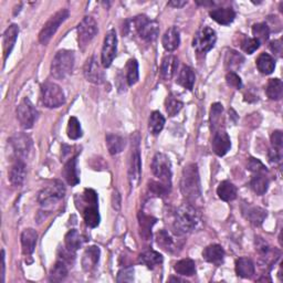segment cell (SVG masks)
Listing matches in <instances>:
<instances>
[{"instance_id": "6da1fadb", "label": "cell", "mask_w": 283, "mask_h": 283, "mask_svg": "<svg viewBox=\"0 0 283 283\" xmlns=\"http://www.w3.org/2000/svg\"><path fill=\"white\" fill-rule=\"evenodd\" d=\"M181 190L184 197L190 204L196 203L202 196L201 178H199L198 167L196 164H188L183 169Z\"/></svg>"}, {"instance_id": "7a4b0ae2", "label": "cell", "mask_w": 283, "mask_h": 283, "mask_svg": "<svg viewBox=\"0 0 283 283\" xmlns=\"http://www.w3.org/2000/svg\"><path fill=\"white\" fill-rule=\"evenodd\" d=\"M201 223V215L190 203L183 204L175 212L174 228L178 234H189Z\"/></svg>"}, {"instance_id": "3957f363", "label": "cell", "mask_w": 283, "mask_h": 283, "mask_svg": "<svg viewBox=\"0 0 283 283\" xmlns=\"http://www.w3.org/2000/svg\"><path fill=\"white\" fill-rule=\"evenodd\" d=\"M81 199L80 207L82 208L83 219L89 227L95 228L100 224V214L98 207V194L93 189H84Z\"/></svg>"}, {"instance_id": "277c9868", "label": "cell", "mask_w": 283, "mask_h": 283, "mask_svg": "<svg viewBox=\"0 0 283 283\" xmlns=\"http://www.w3.org/2000/svg\"><path fill=\"white\" fill-rule=\"evenodd\" d=\"M74 52L70 50H60L54 55L51 63V74L54 79L63 80L69 76L73 71L74 67Z\"/></svg>"}, {"instance_id": "5b68a950", "label": "cell", "mask_w": 283, "mask_h": 283, "mask_svg": "<svg viewBox=\"0 0 283 283\" xmlns=\"http://www.w3.org/2000/svg\"><path fill=\"white\" fill-rule=\"evenodd\" d=\"M41 101L44 106L56 108L66 103V96L62 89L53 82H46L41 86Z\"/></svg>"}, {"instance_id": "8992f818", "label": "cell", "mask_w": 283, "mask_h": 283, "mask_svg": "<svg viewBox=\"0 0 283 283\" xmlns=\"http://www.w3.org/2000/svg\"><path fill=\"white\" fill-rule=\"evenodd\" d=\"M69 18V10L61 9L56 11L55 14L51 17L49 20L43 25L39 34V41L42 44H48L49 41L52 39V37L55 35L56 30L59 29L61 23L67 20Z\"/></svg>"}, {"instance_id": "52a82bcc", "label": "cell", "mask_w": 283, "mask_h": 283, "mask_svg": "<svg viewBox=\"0 0 283 283\" xmlns=\"http://www.w3.org/2000/svg\"><path fill=\"white\" fill-rule=\"evenodd\" d=\"M133 24L138 36L143 40L152 42L157 39L159 25L156 21L151 20L146 16H137L133 19Z\"/></svg>"}, {"instance_id": "ba28073f", "label": "cell", "mask_w": 283, "mask_h": 283, "mask_svg": "<svg viewBox=\"0 0 283 283\" xmlns=\"http://www.w3.org/2000/svg\"><path fill=\"white\" fill-rule=\"evenodd\" d=\"M152 172L154 176L159 178L164 184H172V163L163 153H157L152 160Z\"/></svg>"}, {"instance_id": "9c48e42d", "label": "cell", "mask_w": 283, "mask_h": 283, "mask_svg": "<svg viewBox=\"0 0 283 283\" xmlns=\"http://www.w3.org/2000/svg\"><path fill=\"white\" fill-rule=\"evenodd\" d=\"M142 173V159L139 152V136L138 134H135L132 143V154L130 160V168H128V178L132 187H135L140 179Z\"/></svg>"}, {"instance_id": "30bf717a", "label": "cell", "mask_w": 283, "mask_h": 283, "mask_svg": "<svg viewBox=\"0 0 283 283\" xmlns=\"http://www.w3.org/2000/svg\"><path fill=\"white\" fill-rule=\"evenodd\" d=\"M37 117L38 111L36 110L35 105L32 104V102L28 98H24L19 103L17 107V119L21 127H23L24 130H29V128L34 126Z\"/></svg>"}, {"instance_id": "8fae6325", "label": "cell", "mask_w": 283, "mask_h": 283, "mask_svg": "<svg viewBox=\"0 0 283 283\" xmlns=\"http://www.w3.org/2000/svg\"><path fill=\"white\" fill-rule=\"evenodd\" d=\"M217 41V36L215 30L209 27H203L198 30L196 34L194 41H192V47L196 51L201 53H206L215 47Z\"/></svg>"}, {"instance_id": "7c38bea8", "label": "cell", "mask_w": 283, "mask_h": 283, "mask_svg": "<svg viewBox=\"0 0 283 283\" xmlns=\"http://www.w3.org/2000/svg\"><path fill=\"white\" fill-rule=\"evenodd\" d=\"M99 28L98 23L92 17H84L83 20L78 25V41L79 47L84 49L88 44L91 42L94 37L98 35Z\"/></svg>"}, {"instance_id": "4fadbf2b", "label": "cell", "mask_w": 283, "mask_h": 283, "mask_svg": "<svg viewBox=\"0 0 283 283\" xmlns=\"http://www.w3.org/2000/svg\"><path fill=\"white\" fill-rule=\"evenodd\" d=\"M66 195V187L60 181H54L52 184L44 187L38 196V202L42 206H48L60 201Z\"/></svg>"}, {"instance_id": "5bb4252c", "label": "cell", "mask_w": 283, "mask_h": 283, "mask_svg": "<svg viewBox=\"0 0 283 283\" xmlns=\"http://www.w3.org/2000/svg\"><path fill=\"white\" fill-rule=\"evenodd\" d=\"M118 49V37L114 29L110 30L104 38L103 43L102 53H101V63L104 68H108L112 64Z\"/></svg>"}, {"instance_id": "9a60e30c", "label": "cell", "mask_w": 283, "mask_h": 283, "mask_svg": "<svg viewBox=\"0 0 283 283\" xmlns=\"http://www.w3.org/2000/svg\"><path fill=\"white\" fill-rule=\"evenodd\" d=\"M83 73H84L86 79L94 83V84H102L105 81V74L104 71L102 70V67L98 59L94 55L90 56L84 64V69H83Z\"/></svg>"}, {"instance_id": "2e32d148", "label": "cell", "mask_w": 283, "mask_h": 283, "mask_svg": "<svg viewBox=\"0 0 283 283\" xmlns=\"http://www.w3.org/2000/svg\"><path fill=\"white\" fill-rule=\"evenodd\" d=\"M10 145L17 158L23 159L28 156L31 149V139L25 134H16L10 138Z\"/></svg>"}, {"instance_id": "e0dca14e", "label": "cell", "mask_w": 283, "mask_h": 283, "mask_svg": "<svg viewBox=\"0 0 283 283\" xmlns=\"http://www.w3.org/2000/svg\"><path fill=\"white\" fill-rule=\"evenodd\" d=\"M211 145H212V151L215 152L216 155L220 157L224 156L230 151V147H231V140L229 135L226 133V131L219 130L215 133Z\"/></svg>"}, {"instance_id": "ac0fdd59", "label": "cell", "mask_w": 283, "mask_h": 283, "mask_svg": "<svg viewBox=\"0 0 283 283\" xmlns=\"http://www.w3.org/2000/svg\"><path fill=\"white\" fill-rule=\"evenodd\" d=\"M162 43L167 52L175 51L179 47V43H181V34H179L178 28L171 27L168 30H166L163 36Z\"/></svg>"}, {"instance_id": "d6986e66", "label": "cell", "mask_w": 283, "mask_h": 283, "mask_svg": "<svg viewBox=\"0 0 283 283\" xmlns=\"http://www.w3.org/2000/svg\"><path fill=\"white\" fill-rule=\"evenodd\" d=\"M18 35H19V27L17 24L9 25L7 30L5 31V34H4V59H5V61L11 53L12 49H14Z\"/></svg>"}, {"instance_id": "ffe728a7", "label": "cell", "mask_w": 283, "mask_h": 283, "mask_svg": "<svg viewBox=\"0 0 283 283\" xmlns=\"http://www.w3.org/2000/svg\"><path fill=\"white\" fill-rule=\"evenodd\" d=\"M25 178V164L23 159L16 158L9 171V181L14 186L22 185Z\"/></svg>"}, {"instance_id": "44dd1931", "label": "cell", "mask_w": 283, "mask_h": 283, "mask_svg": "<svg viewBox=\"0 0 283 283\" xmlns=\"http://www.w3.org/2000/svg\"><path fill=\"white\" fill-rule=\"evenodd\" d=\"M203 257L207 262L212 263V265L219 266L223 261L224 251L222 247L219 246V244H210V246L206 247L204 249Z\"/></svg>"}, {"instance_id": "7402d4cb", "label": "cell", "mask_w": 283, "mask_h": 283, "mask_svg": "<svg viewBox=\"0 0 283 283\" xmlns=\"http://www.w3.org/2000/svg\"><path fill=\"white\" fill-rule=\"evenodd\" d=\"M76 163H78V158L75 156L70 158L63 167L62 175L70 186H75L80 183L79 173H78V168H76Z\"/></svg>"}, {"instance_id": "603a6c76", "label": "cell", "mask_w": 283, "mask_h": 283, "mask_svg": "<svg viewBox=\"0 0 283 283\" xmlns=\"http://www.w3.org/2000/svg\"><path fill=\"white\" fill-rule=\"evenodd\" d=\"M38 240V234L34 229H25L21 234V246H22V252L25 256H30L35 251L36 244Z\"/></svg>"}, {"instance_id": "cb8c5ba5", "label": "cell", "mask_w": 283, "mask_h": 283, "mask_svg": "<svg viewBox=\"0 0 283 283\" xmlns=\"http://www.w3.org/2000/svg\"><path fill=\"white\" fill-rule=\"evenodd\" d=\"M100 254L101 251L99 247H89L84 253H83V258H82V266L83 269L86 270V271H91L92 269L95 268V266L99 263L100 260Z\"/></svg>"}, {"instance_id": "d4e9b609", "label": "cell", "mask_w": 283, "mask_h": 283, "mask_svg": "<svg viewBox=\"0 0 283 283\" xmlns=\"http://www.w3.org/2000/svg\"><path fill=\"white\" fill-rule=\"evenodd\" d=\"M256 267L251 259L239 258L236 261V273L243 279H251L254 275Z\"/></svg>"}, {"instance_id": "484cf974", "label": "cell", "mask_w": 283, "mask_h": 283, "mask_svg": "<svg viewBox=\"0 0 283 283\" xmlns=\"http://www.w3.org/2000/svg\"><path fill=\"white\" fill-rule=\"evenodd\" d=\"M209 15L212 18V20L223 25H228L231 22H234L236 18V12L231 8H218L211 10Z\"/></svg>"}, {"instance_id": "4316f807", "label": "cell", "mask_w": 283, "mask_h": 283, "mask_svg": "<svg viewBox=\"0 0 283 283\" xmlns=\"http://www.w3.org/2000/svg\"><path fill=\"white\" fill-rule=\"evenodd\" d=\"M177 64L178 60L175 55L167 54L166 56H164L162 64H160V74H162L164 79L168 80L173 78V75L176 72Z\"/></svg>"}, {"instance_id": "83f0119b", "label": "cell", "mask_w": 283, "mask_h": 283, "mask_svg": "<svg viewBox=\"0 0 283 283\" xmlns=\"http://www.w3.org/2000/svg\"><path fill=\"white\" fill-rule=\"evenodd\" d=\"M195 80H196V76L192 69L189 68L188 66H183L182 69L179 70L176 82L179 86H182L185 89L192 90L195 84Z\"/></svg>"}, {"instance_id": "f1b7e54d", "label": "cell", "mask_w": 283, "mask_h": 283, "mask_svg": "<svg viewBox=\"0 0 283 283\" xmlns=\"http://www.w3.org/2000/svg\"><path fill=\"white\" fill-rule=\"evenodd\" d=\"M217 194L223 202H233L237 198V188L233 183L223 181L218 186Z\"/></svg>"}, {"instance_id": "f546056e", "label": "cell", "mask_w": 283, "mask_h": 283, "mask_svg": "<svg viewBox=\"0 0 283 283\" xmlns=\"http://www.w3.org/2000/svg\"><path fill=\"white\" fill-rule=\"evenodd\" d=\"M106 146L108 153H110L111 155H117V154H120L124 150L125 140L118 134L108 133L106 135Z\"/></svg>"}, {"instance_id": "4dcf8cb0", "label": "cell", "mask_w": 283, "mask_h": 283, "mask_svg": "<svg viewBox=\"0 0 283 283\" xmlns=\"http://www.w3.org/2000/svg\"><path fill=\"white\" fill-rule=\"evenodd\" d=\"M139 262L143 263L149 269H154L155 267L162 265L163 256L154 250H147L139 256Z\"/></svg>"}, {"instance_id": "1f68e13d", "label": "cell", "mask_w": 283, "mask_h": 283, "mask_svg": "<svg viewBox=\"0 0 283 283\" xmlns=\"http://www.w3.org/2000/svg\"><path fill=\"white\" fill-rule=\"evenodd\" d=\"M244 214H246L247 219L254 226H260L267 218V211L257 206H249Z\"/></svg>"}, {"instance_id": "d6a6232c", "label": "cell", "mask_w": 283, "mask_h": 283, "mask_svg": "<svg viewBox=\"0 0 283 283\" xmlns=\"http://www.w3.org/2000/svg\"><path fill=\"white\" fill-rule=\"evenodd\" d=\"M84 239H83L82 236L79 234L78 230L72 229L70 230L69 233L64 237V243H66V248L70 251L75 252L76 250L82 247Z\"/></svg>"}, {"instance_id": "836d02e7", "label": "cell", "mask_w": 283, "mask_h": 283, "mask_svg": "<svg viewBox=\"0 0 283 283\" xmlns=\"http://www.w3.org/2000/svg\"><path fill=\"white\" fill-rule=\"evenodd\" d=\"M252 190L256 192L257 195H263L266 194L268 188H269V179L265 175V173H259L256 174L252 177L251 183H250Z\"/></svg>"}, {"instance_id": "e575fe53", "label": "cell", "mask_w": 283, "mask_h": 283, "mask_svg": "<svg viewBox=\"0 0 283 283\" xmlns=\"http://www.w3.org/2000/svg\"><path fill=\"white\" fill-rule=\"evenodd\" d=\"M257 68L263 74H271L275 69V61L268 53H261L257 59Z\"/></svg>"}, {"instance_id": "d590c367", "label": "cell", "mask_w": 283, "mask_h": 283, "mask_svg": "<svg viewBox=\"0 0 283 283\" xmlns=\"http://www.w3.org/2000/svg\"><path fill=\"white\" fill-rule=\"evenodd\" d=\"M266 93L270 100L279 101L283 95V83L280 79L269 80L266 88Z\"/></svg>"}, {"instance_id": "8d00e7d4", "label": "cell", "mask_w": 283, "mask_h": 283, "mask_svg": "<svg viewBox=\"0 0 283 283\" xmlns=\"http://www.w3.org/2000/svg\"><path fill=\"white\" fill-rule=\"evenodd\" d=\"M174 270L181 275L184 276H191L196 273V265L195 261L191 259H183L179 260L174 266Z\"/></svg>"}, {"instance_id": "74e56055", "label": "cell", "mask_w": 283, "mask_h": 283, "mask_svg": "<svg viewBox=\"0 0 283 283\" xmlns=\"http://www.w3.org/2000/svg\"><path fill=\"white\" fill-rule=\"evenodd\" d=\"M126 81L127 84L132 87L135 83H137L139 73H138V62L135 59H130L126 63Z\"/></svg>"}, {"instance_id": "f35d334b", "label": "cell", "mask_w": 283, "mask_h": 283, "mask_svg": "<svg viewBox=\"0 0 283 283\" xmlns=\"http://www.w3.org/2000/svg\"><path fill=\"white\" fill-rule=\"evenodd\" d=\"M68 276V268L64 261H58L50 272V281L61 282Z\"/></svg>"}, {"instance_id": "ab89813d", "label": "cell", "mask_w": 283, "mask_h": 283, "mask_svg": "<svg viewBox=\"0 0 283 283\" xmlns=\"http://www.w3.org/2000/svg\"><path fill=\"white\" fill-rule=\"evenodd\" d=\"M165 125V118L159 112L155 111L151 114L150 122H149V127L152 134L157 135L164 128Z\"/></svg>"}, {"instance_id": "60d3db41", "label": "cell", "mask_w": 283, "mask_h": 283, "mask_svg": "<svg viewBox=\"0 0 283 283\" xmlns=\"http://www.w3.org/2000/svg\"><path fill=\"white\" fill-rule=\"evenodd\" d=\"M67 133H68L69 138L73 139V140L79 139L80 137H82L83 132H82V128H81V123L75 117H71L69 119Z\"/></svg>"}, {"instance_id": "b9f144b4", "label": "cell", "mask_w": 283, "mask_h": 283, "mask_svg": "<svg viewBox=\"0 0 283 283\" xmlns=\"http://www.w3.org/2000/svg\"><path fill=\"white\" fill-rule=\"evenodd\" d=\"M253 39H256L260 44L268 41L270 37V28L266 23H256L252 27Z\"/></svg>"}, {"instance_id": "7bdbcfd3", "label": "cell", "mask_w": 283, "mask_h": 283, "mask_svg": "<svg viewBox=\"0 0 283 283\" xmlns=\"http://www.w3.org/2000/svg\"><path fill=\"white\" fill-rule=\"evenodd\" d=\"M138 218H139V226L142 229V236L146 238V239H149L152 235L151 234L152 227L154 226V223L156 222V219L153 217L142 214V212H139Z\"/></svg>"}, {"instance_id": "ee69618b", "label": "cell", "mask_w": 283, "mask_h": 283, "mask_svg": "<svg viewBox=\"0 0 283 283\" xmlns=\"http://www.w3.org/2000/svg\"><path fill=\"white\" fill-rule=\"evenodd\" d=\"M156 242L165 251H173L174 241L171 235L166 230H159L156 234Z\"/></svg>"}, {"instance_id": "f6af8a7d", "label": "cell", "mask_w": 283, "mask_h": 283, "mask_svg": "<svg viewBox=\"0 0 283 283\" xmlns=\"http://www.w3.org/2000/svg\"><path fill=\"white\" fill-rule=\"evenodd\" d=\"M183 102L179 101L177 98H175L174 95H168L166 99L165 102V107H166V112L169 117H175L177 115V113H179V111L183 108Z\"/></svg>"}, {"instance_id": "bcb514c9", "label": "cell", "mask_w": 283, "mask_h": 283, "mask_svg": "<svg viewBox=\"0 0 283 283\" xmlns=\"http://www.w3.org/2000/svg\"><path fill=\"white\" fill-rule=\"evenodd\" d=\"M256 249L263 258H270V256L273 253V250L269 246V243L260 237L256 238Z\"/></svg>"}, {"instance_id": "7dc6e473", "label": "cell", "mask_w": 283, "mask_h": 283, "mask_svg": "<svg viewBox=\"0 0 283 283\" xmlns=\"http://www.w3.org/2000/svg\"><path fill=\"white\" fill-rule=\"evenodd\" d=\"M149 188L150 190L153 192L154 195H156V196H165L167 192L169 191V188H171V186L168 185H166L164 183H157V182H151L149 184Z\"/></svg>"}, {"instance_id": "c3c4849f", "label": "cell", "mask_w": 283, "mask_h": 283, "mask_svg": "<svg viewBox=\"0 0 283 283\" xmlns=\"http://www.w3.org/2000/svg\"><path fill=\"white\" fill-rule=\"evenodd\" d=\"M260 47V43L253 38H244L241 42V48L244 52L248 54H252L256 50H258Z\"/></svg>"}, {"instance_id": "681fc988", "label": "cell", "mask_w": 283, "mask_h": 283, "mask_svg": "<svg viewBox=\"0 0 283 283\" xmlns=\"http://www.w3.org/2000/svg\"><path fill=\"white\" fill-rule=\"evenodd\" d=\"M242 62L243 58L239 53L236 52V51H230L226 55V64H228L230 68L239 67V64Z\"/></svg>"}, {"instance_id": "f907efd6", "label": "cell", "mask_w": 283, "mask_h": 283, "mask_svg": "<svg viewBox=\"0 0 283 283\" xmlns=\"http://www.w3.org/2000/svg\"><path fill=\"white\" fill-rule=\"evenodd\" d=\"M248 169L251 171L254 174H259V173H266L267 168L266 166L263 165L259 159L257 158H249L248 160Z\"/></svg>"}, {"instance_id": "816d5d0a", "label": "cell", "mask_w": 283, "mask_h": 283, "mask_svg": "<svg viewBox=\"0 0 283 283\" xmlns=\"http://www.w3.org/2000/svg\"><path fill=\"white\" fill-rule=\"evenodd\" d=\"M226 81L230 87H233L237 90H239L242 88V81L241 78L237 73L233 72V71H230V72L227 73L226 75Z\"/></svg>"}, {"instance_id": "f5cc1de1", "label": "cell", "mask_w": 283, "mask_h": 283, "mask_svg": "<svg viewBox=\"0 0 283 283\" xmlns=\"http://www.w3.org/2000/svg\"><path fill=\"white\" fill-rule=\"evenodd\" d=\"M134 280V269L121 270L118 274V282H132Z\"/></svg>"}, {"instance_id": "db71d44e", "label": "cell", "mask_w": 283, "mask_h": 283, "mask_svg": "<svg viewBox=\"0 0 283 283\" xmlns=\"http://www.w3.org/2000/svg\"><path fill=\"white\" fill-rule=\"evenodd\" d=\"M271 145H272V149L282 151L283 136H282L281 131H274L272 133V135H271Z\"/></svg>"}, {"instance_id": "11a10c76", "label": "cell", "mask_w": 283, "mask_h": 283, "mask_svg": "<svg viewBox=\"0 0 283 283\" xmlns=\"http://www.w3.org/2000/svg\"><path fill=\"white\" fill-rule=\"evenodd\" d=\"M223 107L220 103H215V104L211 105V111H210V119H211V124H216L217 120L219 119L220 114L222 113Z\"/></svg>"}, {"instance_id": "9f6ffc18", "label": "cell", "mask_w": 283, "mask_h": 283, "mask_svg": "<svg viewBox=\"0 0 283 283\" xmlns=\"http://www.w3.org/2000/svg\"><path fill=\"white\" fill-rule=\"evenodd\" d=\"M269 159L272 164H280L282 160V151L271 149L269 152Z\"/></svg>"}, {"instance_id": "6f0895ef", "label": "cell", "mask_w": 283, "mask_h": 283, "mask_svg": "<svg viewBox=\"0 0 283 283\" xmlns=\"http://www.w3.org/2000/svg\"><path fill=\"white\" fill-rule=\"evenodd\" d=\"M270 49H271L272 52L275 54L280 55L282 52V41L281 40H274L270 43Z\"/></svg>"}, {"instance_id": "680465c9", "label": "cell", "mask_w": 283, "mask_h": 283, "mask_svg": "<svg viewBox=\"0 0 283 283\" xmlns=\"http://www.w3.org/2000/svg\"><path fill=\"white\" fill-rule=\"evenodd\" d=\"M112 203H113V208L119 210L120 207H121V198H120V195L118 194V192H114V194H113Z\"/></svg>"}, {"instance_id": "91938a15", "label": "cell", "mask_w": 283, "mask_h": 283, "mask_svg": "<svg viewBox=\"0 0 283 283\" xmlns=\"http://www.w3.org/2000/svg\"><path fill=\"white\" fill-rule=\"evenodd\" d=\"M186 4H187V2H176V0H174V2H171L168 3L169 6H172V7H175V8H182L183 6H185Z\"/></svg>"}, {"instance_id": "94428289", "label": "cell", "mask_w": 283, "mask_h": 283, "mask_svg": "<svg viewBox=\"0 0 283 283\" xmlns=\"http://www.w3.org/2000/svg\"><path fill=\"white\" fill-rule=\"evenodd\" d=\"M2 260H3V263H2V280L3 282L5 281V268H6V262H5V250L3 249L2 250Z\"/></svg>"}, {"instance_id": "6125c7cd", "label": "cell", "mask_w": 283, "mask_h": 283, "mask_svg": "<svg viewBox=\"0 0 283 283\" xmlns=\"http://www.w3.org/2000/svg\"><path fill=\"white\" fill-rule=\"evenodd\" d=\"M169 281H176V282H185V281H183V280H181L179 278H171V280Z\"/></svg>"}]
</instances>
